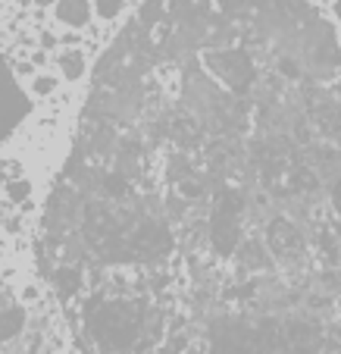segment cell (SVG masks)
<instances>
[{
  "mask_svg": "<svg viewBox=\"0 0 341 354\" xmlns=\"http://www.w3.org/2000/svg\"><path fill=\"white\" fill-rule=\"evenodd\" d=\"M335 301L316 288L273 286L210 320V354H338L341 314Z\"/></svg>",
  "mask_w": 341,
  "mask_h": 354,
  "instance_id": "1",
  "label": "cell"
},
{
  "mask_svg": "<svg viewBox=\"0 0 341 354\" xmlns=\"http://www.w3.org/2000/svg\"><path fill=\"white\" fill-rule=\"evenodd\" d=\"M85 333L97 354H148L163 339V314L135 298H91L85 304Z\"/></svg>",
  "mask_w": 341,
  "mask_h": 354,
  "instance_id": "2",
  "label": "cell"
},
{
  "mask_svg": "<svg viewBox=\"0 0 341 354\" xmlns=\"http://www.w3.org/2000/svg\"><path fill=\"white\" fill-rule=\"evenodd\" d=\"M201 69L216 85H222L238 97H251L263 82V69L248 47H232L216 38L213 32L207 38V50L201 54Z\"/></svg>",
  "mask_w": 341,
  "mask_h": 354,
  "instance_id": "3",
  "label": "cell"
},
{
  "mask_svg": "<svg viewBox=\"0 0 341 354\" xmlns=\"http://www.w3.org/2000/svg\"><path fill=\"white\" fill-rule=\"evenodd\" d=\"M248 192L238 185H222L213 198V210H210V245L220 257L235 254L241 248V235H244V220H248Z\"/></svg>",
  "mask_w": 341,
  "mask_h": 354,
  "instance_id": "4",
  "label": "cell"
},
{
  "mask_svg": "<svg viewBox=\"0 0 341 354\" xmlns=\"http://www.w3.org/2000/svg\"><path fill=\"white\" fill-rule=\"evenodd\" d=\"M28 113H32L28 94L13 79V69L7 66V60L0 57V145L22 126V120Z\"/></svg>",
  "mask_w": 341,
  "mask_h": 354,
  "instance_id": "5",
  "label": "cell"
},
{
  "mask_svg": "<svg viewBox=\"0 0 341 354\" xmlns=\"http://www.w3.org/2000/svg\"><path fill=\"white\" fill-rule=\"evenodd\" d=\"M26 323H28L26 308H22L19 298L0 282V348L13 345V342L26 333Z\"/></svg>",
  "mask_w": 341,
  "mask_h": 354,
  "instance_id": "6",
  "label": "cell"
},
{
  "mask_svg": "<svg viewBox=\"0 0 341 354\" xmlns=\"http://www.w3.org/2000/svg\"><path fill=\"white\" fill-rule=\"evenodd\" d=\"M57 19L72 28L88 26V19H91V3H88V0H60V3H57Z\"/></svg>",
  "mask_w": 341,
  "mask_h": 354,
  "instance_id": "7",
  "label": "cell"
},
{
  "mask_svg": "<svg viewBox=\"0 0 341 354\" xmlns=\"http://www.w3.org/2000/svg\"><path fill=\"white\" fill-rule=\"evenodd\" d=\"M57 63H60V73H63V79L66 82H79L81 75H85V69H88L85 54H81V50H63Z\"/></svg>",
  "mask_w": 341,
  "mask_h": 354,
  "instance_id": "8",
  "label": "cell"
},
{
  "mask_svg": "<svg viewBox=\"0 0 341 354\" xmlns=\"http://www.w3.org/2000/svg\"><path fill=\"white\" fill-rule=\"evenodd\" d=\"M54 286L63 298H72V295L81 288V270L79 267H60L54 273Z\"/></svg>",
  "mask_w": 341,
  "mask_h": 354,
  "instance_id": "9",
  "label": "cell"
},
{
  "mask_svg": "<svg viewBox=\"0 0 341 354\" xmlns=\"http://www.w3.org/2000/svg\"><path fill=\"white\" fill-rule=\"evenodd\" d=\"M163 16H166V0H148L138 13V26L141 28H154V26L163 22Z\"/></svg>",
  "mask_w": 341,
  "mask_h": 354,
  "instance_id": "10",
  "label": "cell"
},
{
  "mask_svg": "<svg viewBox=\"0 0 341 354\" xmlns=\"http://www.w3.org/2000/svg\"><path fill=\"white\" fill-rule=\"evenodd\" d=\"M122 7H126V0H94V13L101 16V19H116V16L122 13Z\"/></svg>",
  "mask_w": 341,
  "mask_h": 354,
  "instance_id": "11",
  "label": "cell"
},
{
  "mask_svg": "<svg viewBox=\"0 0 341 354\" xmlns=\"http://www.w3.org/2000/svg\"><path fill=\"white\" fill-rule=\"evenodd\" d=\"M7 194H10V201H13V204H22V201L32 194V182H28V179H13L7 185Z\"/></svg>",
  "mask_w": 341,
  "mask_h": 354,
  "instance_id": "12",
  "label": "cell"
},
{
  "mask_svg": "<svg viewBox=\"0 0 341 354\" xmlns=\"http://www.w3.org/2000/svg\"><path fill=\"white\" fill-rule=\"evenodd\" d=\"M57 88V79L54 75H38V79H32V91L38 94V97H47V94H54Z\"/></svg>",
  "mask_w": 341,
  "mask_h": 354,
  "instance_id": "13",
  "label": "cell"
},
{
  "mask_svg": "<svg viewBox=\"0 0 341 354\" xmlns=\"http://www.w3.org/2000/svg\"><path fill=\"white\" fill-rule=\"evenodd\" d=\"M329 198H332V204H335V214L341 216V167H338V173H335L332 185H329Z\"/></svg>",
  "mask_w": 341,
  "mask_h": 354,
  "instance_id": "14",
  "label": "cell"
},
{
  "mask_svg": "<svg viewBox=\"0 0 341 354\" xmlns=\"http://www.w3.org/2000/svg\"><path fill=\"white\" fill-rule=\"evenodd\" d=\"M35 3H38V7H50V3H54V0H35Z\"/></svg>",
  "mask_w": 341,
  "mask_h": 354,
  "instance_id": "15",
  "label": "cell"
},
{
  "mask_svg": "<svg viewBox=\"0 0 341 354\" xmlns=\"http://www.w3.org/2000/svg\"><path fill=\"white\" fill-rule=\"evenodd\" d=\"M335 16L341 19V0H335Z\"/></svg>",
  "mask_w": 341,
  "mask_h": 354,
  "instance_id": "16",
  "label": "cell"
}]
</instances>
